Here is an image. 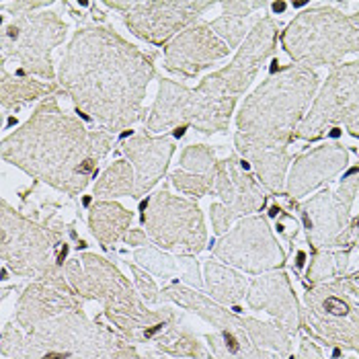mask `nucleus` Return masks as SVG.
Returning a JSON list of instances; mask_svg holds the SVG:
<instances>
[{
	"label": "nucleus",
	"instance_id": "obj_21",
	"mask_svg": "<svg viewBox=\"0 0 359 359\" xmlns=\"http://www.w3.org/2000/svg\"><path fill=\"white\" fill-rule=\"evenodd\" d=\"M247 302L255 310H265L276 316L279 325L290 332H296L302 325V312L290 285V277L281 271L257 277L250 283Z\"/></svg>",
	"mask_w": 359,
	"mask_h": 359
},
{
	"label": "nucleus",
	"instance_id": "obj_16",
	"mask_svg": "<svg viewBox=\"0 0 359 359\" xmlns=\"http://www.w3.org/2000/svg\"><path fill=\"white\" fill-rule=\"evenodd\" d=\"M163 296L179 306L191 308L199 316L218 327V332L205 337L214 359H281V355L269 353L267 349L255 343L247 329V318L232 314L222 306L212 304L201 294L185 290L181 285H170L163 292Z\"/></svg>",
	"mask_w": 359,
	"mask_h": 359
},
{
	"label": "nucleus",
	"instance_id": "obj_19",
	"mask_svg": "<svg viewBox=\"0 0 359 359\" xmlns=\"http://www.w3.org/2000/svg\"><path fill=\"white\" fill-rule=\"evenodd\" d=\"M351 163V152L341 142H325L304 154H300L287 172L285 197L292 205H298L304 197L314 194L323 185L341 175Z\"/></svg>",
	"mask_w": 359,
	"mask_h": 359
},
{
	"label": "nucleus",
	"instance_id": "obj_26",
	"mask_svg": "<svg viewBox=\"0 0 359 359\" xmlns=\"http://www.w3.org/2000/svg\"><path fill=\"white\" fill-rule=\"evenodd\" d=\"M134 191H136V172L130 161H115L93 187V195L99 199L134 197Z\"/></svg>",
	"mask_w": 359,
	"mask_h": 359
},
{
	"label": "nucleus",
	"instance_id": "obj_20",
	"mask_svg": "<svg viewBox=\"0 0 359 359\" xmlns=\"http://www.w3.org/2000/svg\"><path fill=\"white\" fill-rule=\"evenodd\" d=\"M187 128H179V132L168 136H152L148 132L132 134L121 142V152L134 166L136 172V191L134 199H142L150 194L156 183L163 179L168 170L170 158L177 150V136H183Z\"/></svg>",
	"mask_w": 359,
	"mask_h": 359
},
{
	"label": "nucleus",
	"instance_id": "obj_5",
	"mask_svg": "<svg viewBox=\"0 0 359 359\" xmlns=\"http://www.w3.org/2000/svg\"><path fill=\"white\" fill-rule=\"evenodd\" d=\"M121 341L90 323L83 308L64 312L21 334L15 327L2 331V359H109Z\"/></svg>",
	"mask_w": 359,
	"mask_h": 359
},
{
	"label": "nucleus",
	"instance_id": "obj_14",
	"mask_svg": "<svg viewBox=\"0 0 359 359\" xmlns=\"http://www.w3.org/2000/svg\"><path fill=\"white\" fill-rule=\"evenodd\" d=\"M212 194L218 197V201L210 205L216 234H226L236 222L263 212L267 205V191L236 152L218 161Z\"/></svg>",
	"mask_w": 359,
	"mask_h": 359
},
{
	"label": "nucleus",
	"instance_id": "obj_3",
	"mask_svg": "<svg viewBox=\"0 0 359 359\" xmlns=\"http://www.w3.org/2000/svg\"><path fill=\"white\" fill-rule=\"evenodd\" d=\"M279 27L271 17H261L250 29L230 64L205 76L195 88L161 79L154 105L146 119L148 134L168 128H194L203 136L226 132L234 107L249 90L259 70L277 52Z\"/></svg>",
	"mask_w": 359,
	"mask_h": 359
},
{
	"label": "nucleus",
	"instance_id": "obj_27",
	"mask_svg": "<svg viewBox=\"0 0 359 359\" xmlns=\"http://www.w3.org/2000/svg\"><path fill=\"white\" fill-rule=\"evenodd\" d=\"M349 259H351V249L318 250L312 263L308 265L306 277L310 283H323L334 277H341L349 267Z\"/></svg>",
	"mask_w": 359,
	"mask_h": 359
},
{
	"label": "nucleus",
	"instance_id": "obj_8",
	"mask_svg": "<svg viewBox=\"0 0 359 359\" xmlns=\"http://www.w3.org/2000/svg\"><path fill=\"white\" fill-rule=\"evenodd\" d=\"M68 23L60 13L41 8L19 15H2L0 25V66L13 60L19 74H35L46 83L57 79L52 52L64 43Z\"/></svg>",
	"mask_w": 359,
	"mask_h": 359
},
{
	"label": "nucleus",
	"instance_id": "obj_24",
	"mask_svg": "<svg viewBox=\"0 0 359 359\" xmlns=\"http://www.w3.org/2000/svg\"><path fill=\"white\" fill-rule=\"evenodd\" d=\"M55 84L46 81H33L25 74H11L4 66H0V107L2 113L8 115L11 111H19L39 97L54 95Z\"/></svg>",
	"mask_w": 359,
	"mask_h": 359
},
{
	"label": "nucleus",
	"instance_id": "obj_15",
	"mask_svg": "<svg viewBox=\"0 0 359 359\" xmlns=\"http://www.w3.org/2000/svg\"><path fill=\"white\" fill-rule=\"evenodd\" d=\"M101 6L119 13L126 27L136 37L152 46H163L175 39L181 31L214 6V2L177 0V2H152V0H128V2H101Z\"/></svg>",
	"mask_w": 359,
	"mask_h": 359
},
{
	"label": "nucleus",
	"instance_id": "obj_25",
	"mask_svg": "<svg viewBox=\"0 0 359 359\" xmlns=\"http://www.w3.org/2000/svg\"><path fill=\"white\" fill-rule=\"evenodd\" d=\"M205 277H208V290L218 304H236L245 298L247 292L245 277L232 271L228 265H222L218 261L210 259L205 263Z\"/></svg>",
	"mask_w": 359,
	"mask_h": 359
},
{
	"label": "nucleus",
	"instance_id": "obj_9",
	"mask_svg": "<svg viewBox=\"0 0 359 359\" xmlns=\"http://www.w3.org/2000/svg\"><path fill=\"white\" fill-rule=\"evenodd\" d=\"M0 205V250L4 269L25 277H46L57 269L54 255L62 243L64 226H54L50 218L46 224L29 220L6 199H2Z\"/></svg>",
	"mask_w": 359,
	"mask_h": 359
},
{
	"label": "nucleus",
	"instance_id": "obj_28",
	"mask_svg": "<svg viewBox=\"0 0 359 359\" xmlns=\"http://www.w3.org/2000/svg\"><path fill=\"white\" fill-rule=\"evenodd\" d=\"M181 170L197 175V177H214L216 170V152L214 148L205 146V144H189L183 148L181 158H179Z\"/></svg>",
	"mask_w": 359,
	"mask_h": 359
},
{
	"label": "nucleus",
	"instance_id": "obj_17",
	"mask_svg": "<svg viewBox=\"0 0 359 359\" xmlns=\"http://www.w3.org/2000/svg\"><path fill=\"white\" fill-rule=\"evenodd\" d=\"M214 257L224 265L247 273H265L283 267L285 252L261 214L236 222L214 247Z\"/></svg>",
	"mask_w": 359,
	"mask_h": 359
},
{
	"label": "nucleus",
	"instance_id": "obj_10",
	"mask_svg": "<svg viewBox=\"0 0 359 359\" xmlns=\"http://www.w3.org/2000/svg\"><path fill=\"white\" fill-rule=\"evenodd\" d=\"M358 195L359 166H353L343 175L337 189L325 187L296 205L310 249H353L349 230L355 218L353 203Z\"/></svg>",
	"mask_w": 359,
	"mask_h": 359
},
{
	"label": "nucleus",
	"instance_id": "obj_32",
	"mask_svg": "<svg viewBox=\"0 0 359 359\" xmlns=\"http://www.w3.org/2000/svg\"><path fill=\"white\" fill-rule=\"evenodd\" d=\"M146 236H148V234H146L144 230L134 228V230H130V232L126 234V238H123V241H126L128 245H132V247H138V245H146V243H148V241H146Z\"/></svg>",
	"mask_w": 359,
	"mask_h": 359
},
{
	"label": "nucleus",
	"instance_id": "obj_7",
	"mask_svg": "<svg viewBox=\"0 0 359 359\" xmlns=\"http://www.w3.org/2000/svg\"><path fill=\"white\" fill-rule=\"evenodd\" d=\"M66 279L76 294L95 298L105 306V312L115 327L132 332L156 327L170 316V312H150L140 302L128 279L107 259L93 252H83L70 259L64 267Z\"/></svg>",
	"mask_w": 359,
	"mask_h": 359
},
{
	"label": "nucleus",
	"instance_id": "obj_18",
	"mask_svg": "<svg viewBox=\"0 0 359 359\" xmlns=\"http://www.w3.org/2000/svg\"><path fill=\"white\" fill-rule=\"evenodd\" d=\"M230 52L210 23L195 21L165 46V68L183 79H195Z\"/></svg>",
	"mask_w": 359,
	"mask_h": 359
},
{
	"label": "nucleus",
	"instance_id": "obj_12",
	"mask_svg": "<svg viewBox=\"0 0 359 359\" xmlns=\"http://www.w3.org/2000/svg\"><path fill=\"white\" fill-rule=\"evenodd\" d=\"M308 329L331 345L359 353V283L334 277L314 283L304 296Z\"/></svg>",
	"mask_w": 359,
	"mask_h": 359
},
{
	"label": "nucleus",
	"instance_id": "obj_4",
	"mask_svg": "<svg viewBox=\"0 0 359 359\" xmlns=\"http://www.w3.org/2000/svg\"><path fill=\"white\" fill-rule=\"evenodd\" d=\"M320 79L300 64L276 68L243 101L236 115L234 144L290 150L316 97Z\"/></svg>",
	"mask_w": 359,
	"mask_h": 359
},
{
	"label": "nucleus",
	"instance_id": "obj_35",
	"mask_svg": "<svg viewBox=\"0 0 359 359\" xmlns=\"http://www.w3.org/2000/svg\"><path fill=\"white\" fill-rule=\"evenodd\" d=\"M358 359H359V358H358Z\"/></svg>",
	"mask_w": 359,
	"mask_h": 359
},
{
	"label": "nucleus",
	"instance_id": "obj_2",
	"mask_svg": "<svg viewBox=\"0 0 359 359\" xmlns=\"http://www.w3.org/2000/svg\"><path fill=\"white\" fill-rule=\"evenodd\" d=\"M113 146V134L88 130L81 119L60 109L57 97L50 95L21 128L2 138L0 154L31 179L76 197L95 179Z\"/></svg>",
	"mask_w": 359,
	"mask_h": 359
},
{
	"label": "nucleus",
	"instance_id": "obj_29",
	"mask_svg": "<svg viewBox=\"0 0 359 359\" xmlns=\"http://www.w3.org/2000/svg\"><path fill=\"white\" fill-rule=\"evenodd\" d=\"M216 172V170H214ZM170 185L183 195H194V197H203V195L214 191V177H197V175H189L181 168L172 170L168 177Z\"/></svg>",
	"mask_w": 359,
	"mask_h": 359
},
{
	"label": "nucleus",
	"instance_id": "obj_13",
	"mask_svg": "<svg viewBox=\"0 0 359 359\" xmlns=\"http://www.w3.org/2000/svg\"><path fill=\"white\" fill-rule=\"evenodd\" d=\"M341 126L359 138V62L332 66L296 132V142H316Z\"/></svg>",
	"mask_w": 359,
	"mask_h": 359
},
{
	"label": "nucleus",
	"instance_id": "obj_33",
	"mask_svg": "<svg viewBox=\"0 0 359 359\" xmlns=\"http://www.w3.org/2000/svg\"><path fill=\"white\" fill-rule=\"evenodd\" d=\"M109 359H140L138 353L132 349V347H126V345H121Z\"/></svg>",
	"mask_w": 359,
	"mask_h": 359
},
{
	"label": "nucleus",
	"instance_id": "obj_11",
	"mask_svg": "<svg viewBox=\"0 0 359 359\" xmlns=\"http://www.w3.org/2000/svg\"><path fill=\"white\" fill-rule=\"evenodd\" d=\"M142 226L148 238L163 250L197 255L205 249L208 230L199 205L163 185L142 201Z\"/></svg>",
	"mask_w": 359,
	"mask_h": 359
},
{
	"label": "nucleus",
	"instance_id": "obj_31",
	"mask_svg": "<svg viewBox=\"0 0 359 359\" xmlns=\"http://www.w3.org/2000/svg\"><path fill=\"white\" fill-rule=\"evenodd\" d=\"M298 359H325L320 349L310 341V339H304L302 341V347H300V353H298Z\"/></svg>",
	"mask_w": 359,
	"mask_h": 359
},
{
	"label": "nucleus",
	"instance_id": "obj_6",
	"mask_svg": "<svg viewBox=\"0 0 359 359\" xmlns=\"http://www.w3.org/2000/svg\"><path fill=\"white\" fill-rule=\"evenodd\" d=\"M292 64L339 66L347 55L359 54V13H343L334 2L308 6L279 33Z\"/></svg>",
	"mask_w": 359,
	"mask_h": 359
},
{
	"label": "nucleus",
	"instance_id": "obj_22",
	"mask_svg": "<svg viewBox=\"0 0 359 359\" xmlns=\"http://www.w3.org/2000/svg\"><path fill=\"white\" fill-rule=\"evenodd\" d=\"M134 214L113 199H97L88 210V228L103 249L126 238Z\"/></svg>",
	"mask_w": 359,
	"mask_h": 359
},
{
	"label": "nucleus",
	"instance_id": "obj_23",
	"mask_svg": "<svg viewBox=\"0 0 359 359\" xmlns=\"http://www.w3.org/2000/svg\"><path fill=\"white\" fill-rule=\"evenodd\" d=\"M222 15L218 19H214L210 25L214 29V33L220 37L222 41L230 48V50H238L243 46V41L247 39L250 33L249 21L257 11L267 8V2H222Z\"/></svg>",
	"mask_w": 359,
	"mask_h": 359
},
{
	"label": "nucleus",
	"instance_id": "obj_34",
	"mask_svg": "<svg viewBox=\"0 0 359 359\" xmlns=\"http://www.w3.org/2000/svg\"><path fill=\"white\" fill-rule=\"evenodd\" d=\"M351 247L359 250V214L353 218V224H351Z\"/></svg>",
	"mask_w": 359,
	"mask_h": 359
},
{
	"label": "nucleus",
	"instance_id": "obj_30",
	"mask_svg": "<svg viewBox=\"0 0 359 359\" xmlns=\"http://www.w3.org/2000/svg\"><path fill=\"white\" fill-rule=\"evenodd\" d=\"M132 271H134V276H136V283H138L140 294L146 298V302H156V300H158V294H156L158 290H156L154 281L146 276V273H142L138 267H132Z\"/></svg>",
	"mask_w": 359,
	"mask_h": 359
},
{
	"label": "nucleus",
	"instance_id": "obj_1",
	"mask_svg": "<svg viewBox=\"0 0 359 359\" xmlns=\"http://www.w3.org/2000/svg\"><path fill=\"white\" fill-rule=\"evenodd\" d=\"M154 54L123 39L109 23L79 27L62 54L57 86L79 113L119 134L146 117L144 99L156 76Z\"/></svg>",
	"mask_w": 359,
	"mask_h": 359
}]
</instances>
